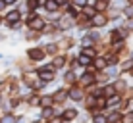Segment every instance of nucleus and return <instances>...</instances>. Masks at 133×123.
I'll return each instance as SVG.
<instances>
[{"instance_id":"423d86ee","label":"nucleus","mask_w":133,"mask_h":123,"mask_svg":"<svg viewBox=\"0 0 133 123\" xmlns=\"http://www.w3.org/2000/svg\"><path fill=\"white\" fill-rule=\"evenodd\" d=\"M70 98H73V100H81V98H83V92H81L79 89H73L71 92H70Z\"/></svg>"},{"instance_id":"f03ea898","label":"nucleus","mask_w":133,"mask_h":123,"mask_svg":"<svg viewBox=\"0 0 133 123\" xmlns=\"http://www.w3.org/2000/svg\"><path fill=\"white\" fill-rule=\"evenodd\" d=\"M43 56H44V52L41 48H33V50H29V58L31 60H43Z\"/></svg>"},{"instance_id":"1a4fd4ad","label":"nucleus","mask_w":133,"mask_h":123,"mask_svg":"<svg viewBox=\"0 0 133 123\" xmlns=\"http://www.w3.org/2000/svg\"><path fill=\"white\" fill-rule=\"evenodd\" d=\"M41 79H43V83H48V81H52V73H50V71L41 73Z\"/></svg>"},{"instance_id":"f3484780","label":"nucleus","mask_w":133,"mask_h":123,"mask_svg":"<svg viewBox=\"0 0 133 123\" xmlns=\"http://www.w3.org/2000/svg\"><path fill=\"white\" fill-rule=\"evenodd\" d=\"M83 54H87V56H91V58L95 56V52H93V50H91V48H85V50H83Z\"/></svg>"},{"instance_id":"dca6fc26","label":"nucleus","mask_w":133,"mask_h":123,"mask_svg":"<svg viewBox=\"0 0 133 123\" xmlns=\"http://www.w3.org/2000/svg\"><path fill=\"white\" fill-rule=\"evenodd\" d=\"M85 13H87V16H95V13H97V12H95L93 8H85Z\"/></svg>"},{"instance_id":"39448f33","label":"nucleus","mask_w":133,"mask_h":123,"mask_svg":"<svg viewBox=\"0 0 133 123\" xmlns=\"http://www.w3.org/2000/svg\"><path fill=\"white\" fill-rule=\"evenodd\" d=\"M6 19H8V23H16V21L19 19V12H17V10H12V12L6 16Z\"/></svg>"},{"instance_id":"6e6552de","label":"nucleus","mask_w":133,"mask_h":123,"mask_svg":"<svg viewBox=\"0 0 133 123\" xmlns=\"http://www.w3.org/2000/svg\"><path fill=\"white\" fill-rule=\"evenodd\" d=\"M79 63H81V66H89V63H91V56L81 54V56H79Z\"/></svg>"},{"instance_id":"393cba45","label":"nucleus","mask_w":133,"mask_h":123,"mask_svg":"<svg viewBox=\"0 0 133 123\" xmlns=\"http://www.w3.org/2000/svg\"><path fill=\"white\" fill-rule=\"evenodd\" d=\"M4 2H6V4H16L17 0H4Z\"/></svg>"},{"instance_id":"2eb2a0df","label":"nucleus","mask_w":133,"mask_h":123,"mask_svg":"<svg viewBox=\"0 0 133 123\" xmlns=\"http://www.w3.org/2000/svg\"><path fill=\"white\" fill-rule=\"evenodd\" d=\"M77 115V112L75 110H70V112H66V117H75Z\"/></svg>"},{"instance_id":"9d476101","label":"nucleus","mask_w":133,"mask_h":123,"mask_svg":"<svg viewBox=\"0 0 133 123\" xmlns=\"http://www.w3.org/2000/svg\"><path fill=\"white\" fill-rule=\"evenodd\" d=\"M93 81H95V77L91 75V73H85V75H83V83H85V85H91Z\"/></svg>"},{"instance_id":"ddd939ff","label":"nucleus","mask_w":133,"mask_h":123,"mask_svg":"<svg viewBox=\"0 0 133 123\" xmlns=\"http://www.w3.org/2000/svg\"><path fill=\"white\" fill-rule=\"evenodd\" d=\"M64 66V58H56L54 60V67H62Z\"/></svg>"},{"instance_id":"f257e3e1","label":"nucleus","mask_w":133,"mask_h":123,"mask_svg":"<svg viewBox=\"0 0 133 123\" xmlns=\"http://www.w3.org/2000/svg\"><path fill=\"white\" fill-rule=\"evenodd\" d=\"M29 27H31L33 31H41V29L44 27V21L41 19V17H33V19L29 21Z\"/></svg>"},{"instance_id":"412c9836","label":"nucleus","mask_w":133,"mask_h":123,"mask_svg":"<svg viewBox=\"0 0 133 123\" xmlns=\"http://www.w3.org/2000/svg\"><path fill=\"white\" fill-rule=\"evenodd\" d=\"M75 4H77V6H85L87 0H75Z\"/></svg>"},{"instance_id":"a211bd4d","label":"nucleus","mask_w":133,"mask_h":123,"mask_svg":"<svg viewBox=\"0 0 133 123\" xmlns=\"http://www.w3.org/2000/svg\"><path fill=\"white\" fill-rule=\"evenodd\" d=\"M129 67H131V62H123V66H122V69H123V71H127Z\"/></svg>"},{"instance_id":"b1692460","label":"nucleus","mask_w":133,"mask_h":123,"mask_svg":"<svg viewBox=\"0 0 133 123\" xmlns=\"http://www.w3.org/2000/svg\"><path fill=\"white\" fill-rule=\"evenodd\" d=\"M58 2V6H64V4H66V0H56Z\"/></svg>"},{"instance_id":"6ab92c4d","label":"nucleus","mask_w":133,"mask_h":123,"mask_svg":"<svg viewBox=\"0 0 133 123\" xmlns=\"http://www.w3.org/2000/svg\"><path fill=\"white\" fill-rule=\"evenodd\" d=\"M66 81H70V83H71V81H75V73H68Z\"/></svg>"},{"instance_id":"20e7f679","label":"nucleus","mask_w":133,"mask_h":123,"mask_svg":"<svg viewBox=\"0 0 133 123\" xmlns=\"http://www.w3.org/2000/svg\"><path fill=\"white\" fill-rule=\"evenodd\" d=\"M71 23H73L71 17H70V16H64V17H62V21L58 23V27H60V29H68V27H70Z\"/></svg>"},{"instance_id":"5701e85b","label":"nucleus","mask_w":133,"mask_h":123,"mask_svg":"<svg viewBox=\"0 0 133 123\" xmlns=\"http://www.w3.org/2000/svg\"><path fill=\"white\" fill-rule=\"evenodd\" d=\"M4 6H6V2H4V0H0V12L4 10Z\"/></svg>"},{"instance_id":"bb28decb","label":"nucleus","mask_w":133,"mask_h":123,"mask_svg":"<svg viewBox=\"0 0 133 123\" xmlns=\"http://www.w3.org/2000/svg\"><path fill=\"white\" fill-rule=\"evenodd\" d=\"M131 73H133V69H131Z\"/></svg>"},{"instance_id":"a878e982","label":"nucleus","mask_w":133,"mask_h":123,"mask_svg":"<svg viewBox=\"0 0 133 123\" xmlns=\"http://www.w3.org/2000/svg\"><path fill=\"white\" fill-rule=\"evenodd\" d=\"M0 100H2V96H0Z\"/></svg>"},{"instance_id":"4468645a","label":"nucleus","mask_w":133,"mask_h":123,"mask_svg":"<svg viewBox=\"0 0 133 123\" xmlns=\"http://www.w3.org/2000/svg\"><path fill=\"white\" fill-rule=\"evenodd\" d=\"M114 92H116V89H114V86H106V96H112Z\"/></svg>"},{"instance_id":"7ed1b4c3","label":"nucleus","mask_w":133,"mask_h":123,"mask_svg":"<svg viewBox=\"0 0 133 123\" xmlns=\"http://www.w3.org/2000/svg\"><path fill=\"white\" fill-rule=\"evenodd\" d=\"M104 23H106V17H104V16H100V13H95V16H93V25L95 27H100Z\"/></svg>"},{"instance_id":"4be33fe9","label":"nucleus","mask_w":133,"mask_h":123,"mask_svg":"<svg viewBox=\"0 0 133 123\" xmlns=\"http://www.w3.org/2000/svg\"><path fill=\"white\" fill-rule=\"evenodd\" d=\"M125 13H127V16H133V8H127V10H125Z\"/></svg>"},{"instance_id":"f8f14e48","label":"nucleus","mask_w":133,"mask_h":123,"mask_svg":"<svg viewBox=\"0 0 133 123\" xmlns=\"http://www.w3.org/2000/svg\"><path fill=\"white\" fill-rule=\"evenodd\" d=\"M41 104H43V106H50V104H52V98H50V96L43 98V100H41Z\"/></svg>"},{"instance_id":"9b49d317","label":"nucleus","mask_w":133,"mask_h":123,"mask_svg":"<svg viewBox=\"0 0 133 123\" xmlns=\"http://www.w3.org/2000/svg\"><path fill=\"white\" fill-rule=\"evenodd\" d=\"M64 98H66V92H64V90H58V92L54 94V100H58V102H62Z\"/></svg>"},{"instance_id":"0eeeda50","label":"nucleus","mask_w":133,"mask_h":123,"mask_svg":"<svg viewBox=\"0 0 133 123\" xmlns=\"http://www.w3.org/2000/svg\"><path fill=\"white\" fill-rule=\"evenodd\" d=\"M44 6H46V10H48V12H54V10H58V2H56V0H48V2L44 4Z\"/></svg>"},{"instance_id":"aec40b11","label":"nucleus","mask_w":133,"mask_h":123,"mask_svg":"<svg viewBox=\"0 0 133 123\" xmlns=\"http://www.w3.org/2000/svg\"><path fill=\"white\" fill-rule=\"evenodd\" d=\"M54 50H56V46H54V44H48V46H46V52H54Z\"/></svg>"}]
</instances>
